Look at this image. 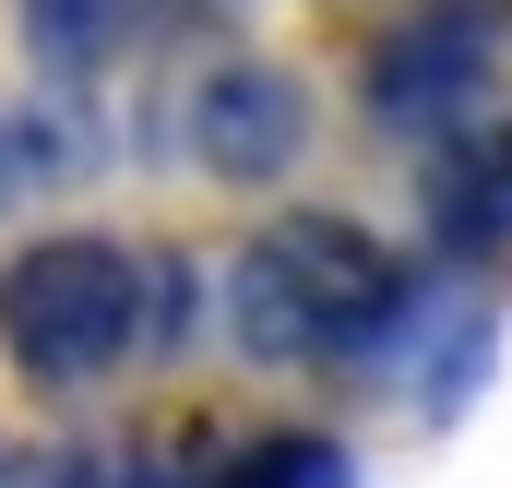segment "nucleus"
<instances>
[{
	"label": "nucleus",
	"mask_w": 512,
	"mask_h": 488,
	"mask_svg": "<svg viewBox=\"0 0 512 488\" xmlns=\"http://www.w3.org/2000/svg\"><path fill=\"white\" fill-rule=\"evenodd\" d=\"M0 488H12V453H0Z\"/></svg>",
	"instance_id": "nucleus-10"
},
{
	"label": "nucleus",
	"mask_w": 512,
	"mask_h": 488,
	"mask_svg": "<svg viewBox=\"0 0 512 488\" xmlns=\"http://www.w3.org/2000/svg\"><path fill=\"white\" fill-rule=\"evenodd\" d=\"M215 488H358V453H346L334 429H262V441L227 453Z\"/></svg>",
	"instance_id": "nucleus-7"
},
{
	"label": "nucleus",
	"mask_w": 512,
	"mask_h": 488,
	"mask_svg": "<svg viewBox=\"0 0 512 488\" xmlns=\"http://www.w3.org/2000/svg\"><path fill=\"white\" fill-rule=\"evenodd\" d=\"M501 72H512V0H405L358 48V120L382 143L441 155L477 120H501Z\"/></svg>",
	"instance_id": "nucleus-3"
},
{
	"label": "nucleus",
	"mask_w": 512,
	"mask_h": 488,
	"mask_svg": "<svg viewBox=\"0 0 512 488\" xmlns=\"http://www.w3.org/2000/svg\"><path fill=\"white\" fill-rule=\"evenodd\" d=\"M322 143V84L274 48H227L179 84V155L215 191H286Z\"/></svg>",
	"instance_id": "nucleus-4"
},
{
	"label": "nucleus",
	"mask_w": 512,
	"mask_h": 488,
	"mask_svg": "<svg viewBox=\"0 0 512 488\" xmlns=\"http://www.w3.org/2000/svg\"><path fill=\"white\" fill-rule=\"evenodd\" d=\"M36 191H48V143H36V120H12V108H0V227H12Z\"/></svg>",
	"instance_id": "nucleus-9"
},
{
	"label": "nucleus",
	"mask_w": 512,
	"mask_h": 488,
	"mask_svg": "<svg viewBox=\"0 0 512 488\" xmlns=\"http://www.w3.org/2000/svg\"><path fill=\"white\" fill-rule=\"evenodd\" d=\"M417 310H429L417 262L334 203H286L227 262V346L251 369H370L405 346Z\"/></svg>",
	"instance_id": "nucleus-1"
},
{
	"label": "nucleus",
	"mask_w": 512,
	"mask_h": 488,
	"mask_svg": "<svg viewBox=\"0 0 512 488\" xmlns=\"http://www.w3.org/2000/svg\"><path fill=\"white\" fill-rule=\"evenodd\" d=\"M12 36L48 96H96L131 48V0H12Z\"/></svg>",
	"instance_id": "nucleus-6"
},
{
	"label": "nucleus",
	"mask_w": 512,
	"mask_h": 488,
	"mask_svg": "<svg viewBox=\"0 0 512 488\" xmlns=\"http://www.w3.org/2000/svg\"><path fill=\"white\" fill-rule=\"evenodd\" d=\"M143 298H155V250L108 227H48L0 262V369L48 405H84L143 358Z\"/></svg>",
	"instance_id": "nucleus-2"
},
{
	"label": "nucleus",
	"mask_w": 512,
	"mask_h": 488,
	"mask_svg": "<svg viewBox=\"0 0 512 488\" xmlns=\"http://www.w3.org/2000/svg\"><path fill=\"white\" fill-rule=\"evenodd\" d=\"M203 334V274H191V250H155V298H143V346L155 358H179Z\"/></svg>",
	"instance_id": "nucleus-8"
},
{
	"label": "nucleus",
	"mask_w": 512,
	"mask_h": 488,
	"mask_svg": "<svg viewBox=\"0 0 512 488\" xmlns=\"http://www.w3.org/2000/svg\"><path fill=\"white\" fill-rule=\"evenodd\" d=\"M417 215H429L441 262H501L512 250V120H477L465 143H441Z\"/></svg>",
	"instance_id": "nucleus-5"
}]
</instances>
